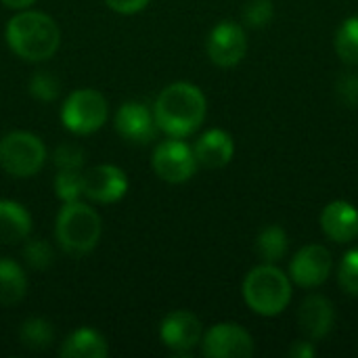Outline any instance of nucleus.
I'll list each match as a JSON object with an SVG mask.
<instances>
[{"instance_id": "obj_1", "label": "nucleus", "mask_w": 358, "mask_h": 358, "mask_svg": "<svg viewBox=\"0 0 358 358\" xmlns=\"http://www.w3.org/2000/svg\"><path fill=\"white\" fill-rule=\"evenodd\" d=\"M206 94L191 82H174L166 86L153 105L157 128L174 138H187L197 132L206 120Z\"/></svg>"}, {"instance_id": "obj_2", "label": "nucleus", "mask_w": 358, "mask_h": 358, "mask_svg": "<svg viewBox=\"0 0 358 358\" xmlns=\"http://www.w3.org/2000/svg\"><path fill=\"white\" fill-rule=\"evenodd\" d=\"M4 38L8 48L29 63L50 59L61 44V31L55 19L46 13L25 8H21L15 17L8 19Z\"/></svg>"}, {"instance_id": "obj_3", "label": "nucleus", "mask_w": 358, "mask_h": 358, "mask_svg": "<svg viewBox=\"0 0 358 358\" xmlns=\"http://www.w3.org/2000/svg\"><path fill=\"white\" fill-rule=\"evenodd\" d=\"M243 300L260 317H277L292 302V279L277 264H260L243 279Z\"/></svg>"}, {"instance_id": "obj_4", "label": "nucleus", "mask_w": 358, "mask_h": 358, "mask_svg": "<svg viewBox=\"0 0 358 358\" xmlns=\"http://www.w3.org/2000/svg\"><path fill=\"white\" fill-rule=\"evenodd\" d=\"M101 233L103 222L94 208L82 203L80 199L63 203L55 224V235L63 252L76 258L86 256L96 248Z\"/></svg>"}, {"instance_id": "obj_5", "label": "nucleus", "mask_w": 358, "mask_h": 358, "mask_svg": "<svg viewBox=\"0 0 358 358\" xmlns=\"http://www.w3.org/2000/svg\"><path fill=\"white\" fill-rule=\"evenodd\" d=\"M46 162V147L40 136L15 130L0 141V166L13 178L36 176Z\"/></svg>"}, {"instance_id": "obj_6", "label": "nucleus", "mask_w": 358, "mask_h": 358, "mask_svg": "<svg viewBox=\"0 0 358 358\" xmlns=\"http://www.w3.org/2000/svg\"><path fill=\"white\" fill-rule=\"evenodd\" d=\"M107 115H109L107 99L94 88L73 90L61 107L63 126L78 136H86L103 128Z\"/></svg>"}, {"instance_id": "obj_7", "label": "nucleus", "mask_w": 358, "mask_h": 358, "mask_svg": "<svg viewBox=\"0 0 358 358\" xmlns=\"http://www.w3.org/2000/svg\"><path fill=\"white\" fill-rule=\"evenodd\" d=\"M151 164L155 174L172 185L191 180L199 166L193 147H189L182 138H174V136H170V141H164L155 147Z\"/></svg>"}, {"instance_id": "obj_8", "label": "nucleus", "mask_w": 358, "mask_h": 358, "mask_svg": "<svg viewBox=\"0 0 358 358\" xmlns=\"http://www.w3.org/2000/svg\"><path fill=\"white\" fill-rule=\"evenodd\" d=\"M201 352L208 358H250L254 338L237 323H218L203 334Z\"/></svg>"}, {"instance_id": "obj_9", "label": "nucleus", "mask_w": 358, "mask_h": 358, "mask_svg": "<svg viewBox=\"0 0 358 358\" xmlns=\"http://www.w3.org/2000/svg\"><path fill=\"white\" fill-rule=\"evenodd\" d=\"M331 268H334L331 252L325 245L313 243L298 250L296 256L292 258L289 279L304 289H313V287H321L329 279Z\"/></svg>"}, {"instance_id": "obj_10", "label": "nucleus", "mask_w": 358, "mask_h": 358, "mask_svg": "<svg viewBox=\"0 0 358 358\" xmlns=\"http://www.w3.org/2000/svg\"><path fill=\"white\" fill-rule=\"evenodd\" d=\"M208 57L218 67H235L248 52L245 29L235 21H220L208 36Z\"/></svg>"}, {"instance_id": "obj_11", "label": "nucleus", "mask_w": 358, "mask_h": 358, "mask_svg": "<svg viewBox=\"0 0 358 358\" xmlns=\"http://www.w3.org/2000/svg\"><path fill=\"white\" fill-rule=\"evenodd\" d=\"M128 193V176L122 168L101 164L82 174V195L94 203H115Z\"/></svg>"}, {"instance_id": "obj_12", "label": "nucleus", "mask_w": 358, "mask_h": 358, "mask_svg": "<svg viewBox=\"0 0 358 358\" xmlns=\"http://www.w3.org/2000/svg\"><path fill=\"white\" fill-rule=\"evenodd\" d=\"M115 130L122 138L134 145H147L157 136V122L153 111L138 101H128L124 103L115 117H113Z\"/></svg>"}, {"instance_id": "obj_13", "label": "nucleus", "mask_w": 358, "mask_h": 358, "mask_svg": "<svg viewBox=\"0 0 358 358\" xmlns=\"http://www.w3.org/2000/svg\"><path fill=\"white\" fill-rule=\"evenodd\" d=\"M159 338L164 346L178 355L191 352L197 344H201L203 327L201 321L189 310H174L170 313L159 325Z\"/></svg>"}, {"instance_id": "obj_14", "label": "nucleus", "mask_w": 358, "mask_h": 358, "mask_svg": "<svg viewBox=\"0 0 358 358\" xmlns=\"http://www.w3.org/2000/svg\"><path fill=\"white\" fill-rule=\"evenodd\" d=\"M321 229L336 243H350L358 237V210L350 201L336 199L321 212Z\"/></svg>"}, {"instance_id": "obj_15", "label": "nucleus", "mask_w": 358, "mask_h": 358, "mask_svg": "<svg viewBox=\"0 0 358 358\" xmlns=\"http://www.w3.org/2000/svg\"><path fill=\"white\" fill-rule=\"evenodd\" d=\"M298 323L308 340H323L325 336L331 334L336 325L334 304L325 296L319 294L308 296L298 310Z\"/></svg>"}, {"instance_id": "obj_16", "label": "nucleus", "mask_w": 358, "mask_h": 358, "mask_svg": "<svg viewBox=\"0 0 358 358\" xmlns=\"http://www.w3.org/2000/svg\"><path fill=\"white\" fill-rule=\"evenodd\" d=\"M193 153H195V159L199 166H203L208 170H218V168H224L227 164H231V159L235 155V143L227 130L212 128L199 136V141L193 147Z\"/></svg>"}, {"instance_id": "obj_17", "label": "nucleus", "mask_w": 358, "mask_h": 358, "mask_svg": "<svg viewBox=\"0 0 358 358\" xmlns=\"http://www.w3.org/2000/svg\"><path fill=\"white\" fill-rule=\"evenodd\" d=\"M59 355L63 358H107L109 346L96 329L80 327L63 340Z\"/></svg>"}, {"instance_id": "obj_18", "label": "nucleus", "mask_w": 358, "mask_h": 358, "mask_svg": "<svg viewBox=\"0 0 358 358\" xmlns=\"http://www.w3.org/2000/svg\"><path fill=\"white\" fill-rule=\"evenodd\" d=\"M31 233L29 212L10 199H0V243L13 245L25 241Z\"/></svg>"}, {"instance_id": "obj_19", "label": "nucleus", "mask_w": 358, "mask_h": 358, "mask_svg": "<svg viewBox=\"0 0 358 358\" xmlns=\"http://www.w3.org/2000/svg\"><path fill=\"white\" fill-rule=\"evenodd\" d=\"M27 292V277L23 268L10 260L0 258V306H15Z\"/></svg>"}, {"instance_id": "obj_20", "label": "nucleus", "mask_w": 358, "mask_h": 358, "mask_svg": "<svg viewBox=\"0 0 358 358\" xmlns=\"http://www.w3.org/2000/svg\"><path fill=\"white\" fill-rule=\"evenodd\" d=\"M287 250H289V237L283 227L271 224L260 231L256 239V252L266 264H277L279 260H283L287 256Z\"/></svg>"}, {"instance_id": "obj_21", "label": "nucleus", "mask_w": 358, "mask_h": 358, "mask_svg": "<svg viewBox=\"0 0 358 358\" xmlns=\"http://www.w3.org/2000/svg\"><path fill=\"white\" fill-rule=\"evenodd\" d=\"M19 340L27 350H46L55 340V331L46 319L31 317L25 319L19 327Z\"/></svg>"}, {"instance_id": "obj_22", "label": "nucleus", "mask_w": 358, "mask_h": 358, "mask_svg": "<svg viewBox=\"0 0 358 358\" xmlns=\"http://www.w3.org/2000/svg\"><path fill=\"white\" fill-rule=\"evenodd\" d=\"M336 52L344 63L358 65V15L344 19L342 25L338 27Z\"/></svg>"}, {"instance_id": "obj_23", "label": "nucleus", "mask_w": 358, "mask_h": 358, "mask_svg": "<svg viewBox=\"0 0 358 358\" xmlns=\"http://www.w3.org/2000/svg\"><path fill=\"white\" fill-rule=\"evenodd\" d=\"M55 193L63 203L82 197V170H59L55 176Z\"/></svg>"}, {"instance_id": "obj_24", "label": "nucleus", "mask_w": 358, "mask_h": 358, "mask_svg": "<svg viewBox=\"0 0 358 358\" xmlns=\"http://www.w3.org/2000/svg\"><path fill=\"white\" fill-rule=\"evenodd\" d=\"M29 94L42 103H48V101H55L61 92V82L55 73L50 71H36L31 78H29Z\"/></svg>"}, {"instance_id": "obj_25", "label": "nucleus", "mask_w": 358, "mask_h": 358, "mask_svg": "<svg viewBox=\"0 0 358 358\" xmlns=\"http://www.w3.org/2000/svg\"><path fill=\"white\" fill-rule=\"evenodd\" d=\"M23 258H25L27 266H31L34 271H46L55 260V252L48 245V241L29 239L23 248Z\"/></svg>"}, {"instance_id": "obj_26", "label": "nucleus", "mask_w": 358, "mask_h": 358, "mask_svg": "<svg viewBox=\"0 0 358 358\" xmlns=\"http://www.w3.org/2000/svg\"><path fill=\"white\" fill-rule=\"evenodd\" d=\"M338 281L348 296L358 298V248L344 254L338 268Z\"/></svg>"}, {"instance_id": "obj_27", "label": "nucleus", "mask_w": 358, "mask_h": 358, "mask_svg": "<svg viewBox=\"0 0 358 358\" xmlns=\"http://www.w3.org/2000/svg\"><path fill=\"white\" fill-rule=\"evenodd\" d=\"M275 17V6L271 0H250L243 8V21L250 27H266Z\"/></svg>"}, {"instance_id": "obj_28", "label": "nucleus", "mask_w": 358, "mask_h": 358, "mask_svg": "<svg viewBox=\"0 0 358 358\" xmlns=\"http://www.w3.org/2000/svg\"><path fill=\"white\" fill-rule=\"evenodd\" d=\"M55 166L57 170H82L86 162V153L82 147L65 143L55 149Z\"/></svg>"}, {"instance_id": "obj_29", "label": "nucleus", "mask_w": 358, "mask_h": 358, "mask_svg": "<svg viewBox=\"0 0 358 358\" xmlns=\"http://www.w3.org/2000/svg\"><path fill=\"white\" fill-rule=\"evenodd\" d=\"M336 94L342 105L355 109L358 107V76L357 73H342L336 82Z\"/></svg>"}, {"instance_id": "obj_30", "label": "nucleus", "mask_w": 358, "mask_h": 358, "mask_svg": "<svg viewBox=\"0 0 358 358\" xmlns=\"http://www.w3.org/2000/svg\"><path fill=\"white\" fill-rule=\"evenodd\" d=\"M107 6L115 13H122V15H134V13H141L151 0H105Z\"/></svg>"}, {"instance_id": "obj_31", "label": "nucleus", "mask_w": 358, "mask_h": 358, "mask_svg": "<svg viewBox=\"0 0 358 358\" xmlns=\"http://www.w3.org/2000/svg\"><path fill=\"white\" fill-rule=\"evenodd\" d=\"M317 355L315 346L310 340H302V342H296L292 348H289V357L294 358H313Z\"/></svg>"}, {"instance_id": "obj_32", "label": "nucleus", "mask_w": 358, "mask_h": 358, "mask_svg": "<svg viewBox=\"0 0 358 358\" xmlns=\"http://www.w3.org/2000/svg\"><path fill=\"white\" fill-rule=\"evenodd\" d=\"M2 4H6L8 8H15V10H21V8H27L29 4H34L36 0H0Z\"/></svg>"}]
</instances>
